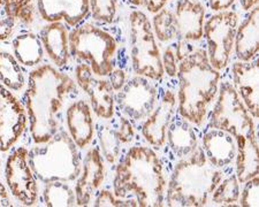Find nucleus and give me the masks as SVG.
<instances>
[{
  "instance_id": "nucleus-1",
  "label": "nucleus",
  "mask_w": 259,
  "mask_h": 207,
  "mask_svg": "<svg viewBox=\"0 0 259 207\" xmlns=\"http://www.w3.org/2000/svg\"><path fill=\"white\" fill-rule=\"evenodd\" d=\"M75 90V82L51 65L31 70L24 104L35 144L47 143L59 129V113L65 98Z\"/></svg>"
},
{
  "instance_id": "nucleus-2",
  "label": "nucleus",
  "mask_w": 259,
  "mask_h": 207,
  "mask_svg": "<svg viewBox=\"0 0 259 207\" xmlns=\"http://www.w3.org/2000/svg\"><path fill=\"white\" fill-rule=\"evenodd\" d=\"M175 55L179 60V115L190 123L202 126L208 106L218 94L219 70L211 66L205 48L185 51V44L180 40Z\"/></svg>"
},
{
  "instance_id": "nucleus-3",
  "label": "nucleus",
  "mask_w": 259,
  "mask_h": 207,
  "mask_svg": "<svg viewBox=\"0 0 259 207\" xmlns=\"http://www.w3.org/2000/svg\"><path fill=\"white\" fill-rule=\"evenodd\" d=\"M167 181L159 157L151 147H131L115 168L113 193L140 207L165 205Z\"/></svg>"
},
{
  "instance_id": "nucleus-4",
  "label": "nucleus",
  "mask_w": 259,
  "mask_h": 207,
  "mask_svg": "<svg viewBox=\"0 0 259 207\" xmlns=\"http://www.w3.org/2000/svg\"><path fill=\"white\" fill-rule=\"evenodd\" d=\"M224 174L198 146L175 165L165 192V205L169 207L205 206Z\"/></svg>"
},
{
  "instance_id": "nucleus-5",
  "label": "nucleus",
  "mask_w": 259,
  "mask_h": 207,
  "mask_svg": "<svg viewBox=\"0 0 259 207\" xmlns=\"http://www.w3.org/2000/svg\"><path fill=\"white\" fill-rule=\"evenodd\" d=\"M35 176L43 183L72 182L81 173L82 160L77 145L65 131H58L47 143L37 144L28 154Z\"/></svg>"
},
{
  "instance_id": "nucleus-6",
  "label": "nucleus",
  "mask_w": 259,
  "mask_h": 207,
  "mask_svg": "<svg viewBox=\"0 0 259 207\" xmlns=\"http://www.w3.org/2000/svg\"><path fill=\"white\" fill-rule=\"evenodd\" d=\"M70 56L87 62L94 75L108 76L114 69L116 40L110 32L91 23L78 24L69 32Z\"/></svg>"
},
{
  "instance_id": "nucleus-7",
  "label": "nucleus",
  "mask_w": 259,
  "mask_h": 207,
  "mask_svg": "<svg viewBox=\"0 0 259 207\" xmlns=\"http://www.w3.org/2000/svg\"><path fill=\"white\" fill-rule=\"evenodd\" d=\"M129 44L133 69L136 75L153 81L164 76L160 49L158 47L151 22L143 12L129 14Z\"/></svg>"
},
{
  "instance_id": "nucleus-8",
  "label": "nucleus",
  "mask_w": 259,
  "mask_h": 207,
  "mask_svg": "<svg viewBox=\"0 0 259 207\" xmlns=\"http://www.w3.org/2000/svg\"><path fill=\"white\" fill-rule=\"evenodd\" d=\"M208 127L227 131L234 138L256 132L253 118L229 82L219 86L218 98L208 115Z\"/></svg>"
},
{
  "instance_id": "nucleus-9",
  "label": "nucleus",
  "mask_w": 259,
  "mask_h": 207,
  "mask_svg": "<svg viewBox=\"0 0 259 207\" xmlns=\"http://www.w3.org/2000/svg\"><path fill=\"white\" fill-rule=\"evenodd\" d=\"M237 26L239 16L233 11L218 12L204 22L208 61L217 70L226 68L232 59Z\"/></svg>"
},
{
  "instance_id": "nucleus-10",
  "label": "nucleus",
  "mask_w": 259,
  "mask_h": 207,
  "mask_svg": "<svg viewBox=\"0 0 259 207\" xmlns=\"http://www.w3.org/2000/svg\"><path fill=\"white\" fill-rule=\"evenodd\" d=\"M114 98L124 117L134 122H141L156 107L158 91L148 78L136 75L126 82Z\"/></svg>"
},
{
  "instance_id": "nucleus-11",
  "label": "nucleus",
  "mask_w": 259,
  "mask_h": 207,
  "mask_svg": "<svg viewBox=\"0 0 259 207\" xmlns=\"http://www.w3.org/2000/svg\"><path fill=\"white\" fill-rule=\"evenodd\" d=\"M26 147H19L8 157L6 182L11 192L20 202L31 206L38 199V185L28 159Z\"/></svg>"
},
{
  "instance_id": "nucleus-12",
  "label": "nucleus",
  "mask_w": 259,
  "mask_h": 207,
  "mask_svg": "<svg viewBox=\"0 0 259 207\" xmlns=\"http://www.w3.org/2000/svg\"><path fill=\"white\" fill-rule=\"evenodd\" d=\"M27 123L26 109L10 89L0 84V151L7 152L19 142Z\"/></svg>"
},
{
  "instance_id": "nucleus-13",
  "label": "nucleus",
  "mask_w": 259,
  "mask_h": 207,
  "mask_svg": "<svg viewBox=\"0 0 259 207\" xmlns=\"http://www.w3.org/2000/svg\"><path fill=\"white\" fill-rule=\"evenodd\" d=\"M75 80L89 97L91 107L99 119L111 120L114 117L115 98L110 82L97 78L87 64H80L75 68Z\"/></svg>"
},
{
  "instance_id": "nucleus-14",
  "label": "nucleus",
  "mask_w": 259,
  "mask_h": 207,
  "mask_svg": "<svg viewBox=\"0 0 259 207\" xmlns=\"http://www.w3.org/2000/svg\"><path fill=\"white\" fill-rule=\"evenodd\" d=\"M178 111V98L172 90H166L153 111L142 124V135L151 146L161 147L166 142L167 128Z\"/></svg>"
},
{
  "instance_id": "nucleus-15",
  "label": "nucleus",
  "mask_w": 259,
  "mask_h": 207,
  "mask_svg": "<svg viewBox=\"0 0 259 207\" xmlns=\"http://www.w3.org/2000/svg\"><path fill=\"white\" fill-rule=\"evenodd\" d=\"M104 177L105 166L102 153L96 147L90 148L82 161L81 173L76 179V185L74 189L77 206H88L90 204L96 192L102 186Z\"/></svg>"
},
{
  "instance_id": "nucleus-16",
  "label": "nucleus",
  "mask_w": 259,
  "mask_h": 207,
  "mask_svg": "<svg viewBox=\"0 0 259 207\" xmlns=\"http://www.w3.org/2000/svg\"><path fill=\"white\" fill-rule=\"evenodd\" d=\"M37 11L45 22H64L78 26L89 14V0H36Z\"/></svg>"
},
{
  "instance_id": "nucleus-17",
  "label": "nucleus",
  "mask_w": 259,
  "mask_h": 207,
  "mask_svg": "<svg viewBox=\"0 0 259 207\" xmlns=\"http://www.w3.org/2000/svg\"><path fill=\"white\" fill-rule=\"evenodd\" d=\"M173 13L177 38L181 41H195L202 38L205 22V7L202 3L178 0Z\"/></svg>"
},
{
  "instance_id": "nucleus-18",
  "label": "nucleus",
  "mask_w": 259,
  "mask_h": 207,
  "mask_svg": "<svg viewBox=\"0 0 259 207\" xmlns=\"http://www.w3.org/2000/svg\"><path fill=\"white\" fill-rule=\"evenodd\" d=\"M234 89L251 117H259L258 105V59L254 61H237L232 66Z\"/></svg>"
},
{
  "instance_id": "nucleus-19",
  "label": "nucleus",
  "mask_w": 259,
  "mask_h": 207,
  "mask_svg": "<svg viewBox=\"0 0 259 207\" xmlns=\"http://www.w3.org/2000/svg\"><path fill=\"white\" fill-rule=\"evenodd\" d=\"M102 154L108 164L118 161L121 148L135 137L133 124L127 118H120L116 124H103L98 129Z\"/></svg>"
},
{
  "instance_id": "nucleus-20",
  "label": "nucleus",
  "mask_w": 259,
  "mask_h": 207,
  "mask_svg": "<svg viewBox=\"0 0 259 207\" xmlns=\"http://www.w3.org/2000/svg\"><path fill=\"white\" fill-rule=\"evenodd\" d=\"M68 134L78 148H84L91 143L95 135L94 118L90 106L84 100L70 104L66 112Z\"/></svg>"
},
{
  "instance_id": "nucleus-21",
  "label": "nucleus",
  "mask_w": 259,
  "mask_h": 207,
  "mask_svg": "<svg viewBox=\"0 0 259 207\" xmlns=\"http://www.w3.org/2000/svg\"><path fill=\"white\" fill-rule=\"evenodd\" d=\"M202 148L207 160L221 169L235 159L236 140L227 131L210 128L202 138Z\"/></svg>"
},
{
  "instance_id": "nucleus-22",
  "label": "nucleus",
  "mask_w": 259,
  "mask_h": 207,
  "mask_svg": "<svg viewBox=\"0 0 259 207\" xmlns=\"http://www.w3.org/2000/svg\"><path fill=\"white\" fill-rule=\"evenodd\" d=\"M248 12V15L240 23V26H237L234 40V51L240 61H251L259 51V8L254 6Z\"/></svg>"
},
{
  "instance_id": "nucleus-23",
  "label": "nucleus",
  "mask_w": 259,
  "mask_h": 207,
  "mask_svg": "<svg viewBox=\"0 0 259 207\" xmlns=\"http://www.w3.org/2000/svg\"><path fill=\"white\" fill-rule=\"evenodd\" d=\"M68 30L62 22H52L40 31V40L44 52L57 67H64L69 61Z\"/></svg>"
},
{
  "instance_id": "nucleus-24",
  "label": "nucleus",
  "mask_w": 259,
  "mask_h": 207,
  "mask_svg": "<svg viewBox=\"0 0 259 207\" xmlns=\"http://www.w3.org/2000/svg\"><path fill=\"white\" fill-rule=\"evenodd\" d=\"M236 140V177L243 184L259 173V150L257 134L242 135Z\"/></svg>"
},
{
  "instance_id": "nucleus-25",
  "label": "nucleus",
  "mask_w": 259,
  "mask_h": 207,
  "mask_svg": "<svg viewBox=\"0 0 259 207\" xmlns=\"http://www.w3.org/2000/svg\"><path fill=\"white\" fill-rule=\"evenodd\" d=\"M166 139L170 150L180 159L190 154L198 145L197 135L194 130L193 123L182 117H179L170 122L166 131Z\"/></svg>"
},
{
  "instance_id": "nucleus-26",
  "label": "nucleus",
  "mask_w": 259,
  "mask_h": 207,
  "mask_svg": "<svg viewBox=\"0 0 259 207\" xmlns=\"http://www.w3.org/2000/svg\"><path fill=\"white\" fill-rule=\"evenodd\" d=\"M14 57L20 65L33 67L40 64L44 57V47L40 37L32 32H24L13 40Z\"/></svg>"
},
{
  "instance_id": "nucleus-27",
  "label": "nucleus",
  "mask_w": 259,
  "mask_h": 207,
  "mask_svg": "<svg viewBox=\"0 0 259 207\" xmlns=\"http://www.w3.org/2000/svg\"><path fill=\"white\" fill-rule=\"evenodd\" d=\"M0 82L13 91L21 90L26 84L19 61L8 52H0Z\"/></svg>"
},
{
  "instance_id": "nucleus-28",
  "label": "nucleus",
  "mask_w": 259,
  "mask_h": 207,
  "mask_svg": "<svg viewBox=\"0 0 259 207\" xmlns=\"http://www.w3.org/2000/svg\"><path fill=\"white\" fill-rule=\"evenodd\" d=\"M43 198L49 207L76 206V196L74 189L67 182L53 181L45 183Z\"/></svg>"
},
{
  "instance_id": "nucleus-29",
  "label": "nucleus",
  "mask_w": 259,
  "mask_h": 207,
  "mask_svg": "<svg viewBox=\"0 0 259 207\" xmlns=\"http://www.w3.org/2000/svg\"><path fill=\"white\" fill-rule=\"evenodd\" d=\"M240 194V182L236 175H232L226 180L220 181V183L213 190L211 200L217 205L231 206L239 201Z\"/></svg>"
},
{
  "instance_id": "nucleus-30",
  "label": "nucleus",
  "mask_w": 259,
  "mask_h": 207,
  "mask_svg": "<svg viewBox=\"0 0 259 207\" xmlns=\"http://www.w3.org/2000/svg\"><path fill=\"white\" fill-rule=\"evenodd\" d=\"M152 29L154 36L160 41H170L177 38V27H175L174 13L169 10L162 8L154 14L152 20Z\"/></svg>"
},
{
  "instance_id": "nucleus-31",
  "label": "nucleus",
  "mask_w": 259,
  "mask_h": 207,
  "mask_svg": "<svg viewBox=\"0 0 259 207\" xmlns=\"http://www.w3.org/2000/svg\"><path fill=\"white\" fill-rule=\"evenodd\" d=\"M8 18L19 20L22 23L30 24L35 20V3L33 0H16L4 6Z\"/></svg>"
},
{
  "instance_id": "nucleus-32",
  "label": "nucleus",
  "mask_w": 259,
  "mask_h": 207,
  "mask_svg": "<svg viewBox=\"0 0 259 207\" xmlns=\"http://www.w3.org/2000/svg\"><path fill=\"white\" fill-rule=\"evenodd\" d=\"M89 7L95 20L112 23L116 15L118 0H89Z\"/></svg>"
},
{
  "instance_id": "nucleus-33",
  "label": "nucleus",
  "mask_w": 259,
  "mask_h": 207,
  "mask_svg": "<svg viewBox=\"0 0 259 207\" xmlns=\"http://www.w3.org/2000/svg\"><path fill=\"white\" fill-rule=\"evenodd\" d=\"M244 188L241 192L240 205L243 207H257L259 206V176L256 175L252 179L244 182Z\"/></svg>"
},
{
  "instance_id": "nucleus-34",
  "label": "nucleus",
  "mask_w": 259,
  "mask_h": 207,
  "mask_svg": "<svg viewBox=\"0 0 259 207\" xmlns=\"http://www.w3.org/2000/svg\"><path fill=\"white\" fill-rule=\"evenodd\" d=\"M95 206L97 207H135V202L131 200H122L119 199L118 197H115V194L111 191H107V190H103L98 193L97 198L95 200Z\"/></svg>"
},
{
  "instance_id": "nucleus-35",
  "label": "nucleus",
  "mask_w": 259,
  "mask_h": 207,
  "mask_svg": "<svg viewBox=\"0 0 259 207\" xmlns=\"http://www.w3.org/2000/svg\"><path fill=\"white\" fill-rule=\"evenodd\" d=\"M162 60V67H164V72L170 77H175L178 75V62L177 57H175V52L172 47L165 48L164 55L161 56Z\"/></svg>"
},
{
  "instance_id": "nucleus-36",
  "label": "nucleus",
  "mask_w": 259,
  "mask_h": 207,
  "mask_svg": "<svg viewBox=\"0 0 259 207\" xmlns=\"http://www.w3.org/2000/svg\"><path fill=\"white\" fill-rule=\"evenodd\" d=\"M128 2L134 6L143 7L149 12H151V13L156 14L164 8L167 0H128Z\"/></svg>"
},
{
  "instance_id": "nucleus-37",
  "label": "nucleus",
  "mask_w": 259,
  "mask_h": 207,
  "mask_svg": "<svg viewBox=\"0 0 259 207\" xmlns=\"http://www.w3.org/2000/svg\"><path fill=\"white\" fill-rule=\"evenodd\" d=\"M110 84L115 92H118L126 84V73L122 69H113L110 74Z\"/></svg>"
},
{
  "instance_id": "nucleus-38",
  "label": "nucleus",
  "mask_w": 259,
  "mask_h": 207,
  "mask_svg": "<svg viewBox=\"0 0 259 207\" xmlns=\"http://www.w3.org/2000/svg\"><path fill=\"white\" fill-rule=\"evenodd\" d=\"M15 27V20L6 16L5 19H0V40H5L13 34Z\"/></svg>"
},
{
  "instance_id": "nucleus-39",
  "label": "nucleus",
  "mask_w": 259,
  "mask_h": 207,
  "mask_svg": "<svg viewBox=\"0 0 259 207\" xmlns=\"http://www.w3.org/2000/svg\"><path fill=\"white\" fill-rule=\"evenodd\" d=\"M235 0H208V6L213 12H224L231 8Z\"/></svg>"
},
{
  "instance_id": "nucleus-40",
  "label": "nucleus",
  "mask_w": 259,
  "mask_h": 207,
  "mask_svg": "<svg viewBox=\"0 0 259 207\" xmlns=\"http://www.w3.org/2000/svg\"><path fill=\"white\" fill-rule=\"evenodd\" d=\"M13 206L11 200L10 194H8V191L5 188L2 182H0V207H10Z\"/></svg>"
},
{
  "instance_id": "nucleus-41",
  "label": "nucleus",
  "mask_w": 259,
  "mask_h": 207,
  "mask_svg": "<svg viewBox=\"0 0 259 207\" xmlns=\"http://www.w3.org/2000/svg\"><path fill=\"white\" fill-rule=\"evenodd\" d=\"M240 4L244 11H250L254 6H257L258 0H240Z\"/></svg>"
},
{
  "instance_id": "nucleus-42",
  "label": "nucleus",
  "mask_w": 259,
  "mask_h": 207,
  "mask_svg": "<svg viewBox=\"0 0 259 207\" xmlns=\"http://www.w3.org/2000/svg\"><path fill=\"white\" fill-rule=\"evenodd\" d=\"M16 2V0H0V6H6L8 4Z\"/></svg>"
}]
</instances>
